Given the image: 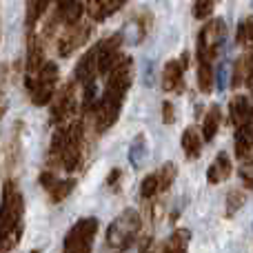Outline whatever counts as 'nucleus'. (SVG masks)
<instances>
[{
    "mask_svg": "<svg viewBox=\"0 0 253 253\" xmlns=\"http://www.w3.org/2000/svg\"><path fill=\"white\" fill-rule=\"evenodd\" d=\"M133 80V60L129 56L118 58L109 71H107V83L102 98H98L96 105V131H107L118 120L120 109H123L125 96Z\"/></svg>",
    "mask_w": 253,
    "mask_h": 253,
    "instance_id": "nucleus-1",
    "label": "nucleus"
},
{
    "mask_svg": "<svg viewBox=\"0 0 253 253\" xmlns=\"http://www.w3.org/2000/svg\"><path fill=\"white\" fill-rule=\"evenodd\" d=\"M22 215H25V200L18 189V182L7 180L2 187V200H0V253L11 251L20 242Z\"/></svg>",
    "mask_w": 253,
    "mask_h": 253,
    "instance_id": "nucleus-2",
    "label": "nucleus"
},
{
    "mask_svg": "<svg viewBox=\"0 0 253 253\" xmlns=\"http://www.w3.org/2000/svg\"><path fill=\"white\" fill-rule=\"evenodd\" d=\"M227 38V25L222 18H211L198 34V84L200 91H211L213 83V60Z\"/></svg>",
    "mask_w": 253,
    "mask_h": 253,
    "instance_id": "nucleus-3",
    "label": "nucleus"
},
{
    "mask_svg": "<svg viewBox=\"0 0 253 253\" xmlns=\"http://www.w3.org/2000/svg\"><path fill=\"white\" fill-rule=\"evenodd\" d=\"M80 144H83V125L71 123L56 131L49 147L51 165L60 167L62 171H74L80 162Z\"/></svg>",
    "mask_w": 253,
    "mask_h": 253,
    "instance_id": "nucleus-4",
    "label": "nucleus"
},
{
    "mask_svg": "<svg viewBox=\"0 0 253 253\" xmlns=\"http://www.w3.org/2000/svg\"><path fill=\"white\" fill-rule=\"evenodd\" d=\"M58 87V67L53 62H47L40 67L34 74H27V89L31 93V100L34 105L42 107L47 102H51L53 93H56Z\"/></svg>",
    "mask_w": 253,
    "mask_h": 253,
    "instance_id": "nucleus-5",
    "label": "nucleus"
},
{
    "mask_svg": "<svg viewBox=\"0 0 253 253\" xmlns=\"http://www.w3.org/2000/svg\"><path fill=\"white\" fill-rule=\"evenodd\" d=\"M98 233V220L96 218H83L69 229L65 236L62 253H91L93 240Z\"/></svg>",
    "mask_w": 253,
    "mask_h": 253,
    "instance_id": "nucleus-6",
    "label": "nucleus"
},
{
    "mask_svg": "<svg viewBox=\"0 0 253 253\" xmlns=\"http://www.w3.org/2000/svg\"><path fill=\"white\" fill-rule=\"evenodd\" d=\"M140 231V215L135 209H126L107 229V242L114 249L125 247L129 240H133L135 233Z\"/></svg>",
    "mask_w": 253,
    "mask_h": 253,
    "instance_id": "nucleus-7",
    "label": "nucleus"
},
{
    "mask_svg": "<svg viewBox=\"0 0 253 253\" xmlns=\"http://www.w3.org/2000/svg\"><path fill=\"white\" fill-rule=\"evenodd\" d=\"M89 34H91V29H89L87 25H69V29H65V34L60 36V42H58V53L60 56H71V53L76 51V49H80L84 42H87Z\"/></svg>",
    "mask_w": 253,
    "mask_h": 253,
    "instance_id": "nucleus-8",
    "label": "nucleus"
},
{
    "mask_svg": "<svg viewBox=\"0 0 253 253\" xmlns=\"http://www.w3.org/2000/svg\"><path fill=\"white\" fill-rule=\"evenodd\" d=\"M187 53L178 58V60H169L162 71V89L165 91H182V78L184 69H187Z\"/></svg>",
    "mask_w": 253,
    "mask_h": 253,
    "instance_id": "nucleus-9",
    "label": "nucleus"
},
{
    "mask_svg": "<svg viewBox=\"0 0 253 253\" xmlns=\"http://www.w3.org/2000/svg\"><path fill=\"white\" fill-rule=\"evenodd\" d=\"M40 182H42V187L47 189V193L51 196L53 202H60L65 200L67 196L71 193V189L76 187V180L74 178H58L53 171H42V175H40Z\"/></svg>",
    "mask_w": 253,
    "mask_h": 253,
    "instance_id": "nucleus-10",
    "label": "nucleus"
},
{
    "mask_svg": "<svg viewBox=\"0 0 253 253\" xmlns=\"http://www.w3.org/2000/svg\"><path fill=\"white\" fill-rule=\"evenodd\" d=\"M74 107H76V87L74 84H67L56 96V100L51 105V120L53 123L67 120L71 116V111H74Z\"/></svg>",
    "mask_w": 253,
    "mask_h": 253,
    "instance_id": "nucleus-11",
    "label": "nucleus"
},
{
    "mask_svg": "<svg viewBox=\"0 0 253 253\" xmlns=\"http://www.w3.org/2000/svg\"><path fill=\"white\" fill-rule=\"evenodd\" d=\"M229 114H231V123L238 126H245L249 125L253 120V107L249 102V98L245 96H236L231 100V105H229Z\"/></svg>",
    "mask_w": 253,
    "mask_h": 253,
    "instance_id": "nucleus-12",
    "label": "nucleus"
},
{
    "mask_svg": "<svg viewBox=\"0 0 253 253\" xmlns=\"http://www.w3.org/2000/svg\"><path fill=\"white\" fill-rule=\"evenodd\" d=\"M231 175V160H229L227 153H218L215 160L211 162V167L207 169V180L211 184H220Z\"/></svg>",
    "mask_w": 253,
    "mask_h": 253,
    "instance_id": "nucleus-13",
    "label": "nucleus"
},
{
    "mask_svg": "<svg viewBox=\"0 0 253 253\" xmlns=\"http://www.w3.org/2000/svg\"><path fill=\"white\" fill-rule=\"evenodd\" d=\"M58 16L65 25H76L83 18V0H58Z\"/></svg>",
    "mask_w": 253,
    "mask_h": 253,
    "instance_id": "nucleus-14",
    "label": "nucleus"
},
{
    "mask_svg": "<svg viewBox=\"0 0 253 253\" xmlns=\"http://www.w3.org/2000/svg\"><path fill=\"white\" fill-rule=\"evenodd\" d=\"M202 135L198 133L196 126H189V129H184L182 133V149H184V156L191 158V160H196V158H200L202 153Z\"/></svg>",
    "mask_w": 253,
    "mask_h": 253,
    "instance_id": "nucleus-15",
    "label": "nucleus"
},
{
    "mask_svg": "<svg viewBox=\"0 0 253 253\" xmlns=\"http://www.w3.org/2000/svg\"><path fill=\"white\" fill-rule=\"evenodd\" d=\"M253 78V56L251 53H245V56L240 58V60L236 62V67H233V87H240V84L245 83H251Z\"/></svg>",
    "mask_w": 253,
    "mask_h": 253,
    "instance_id": "nucleus-16",
    "label": "nucleus"
},
{
    "mask_svg": "<svg viewBox=\"0 0 253 253\" xmlns=\"http://www.w3.org/2000/svg\"><path fill=\"white\" fill-rule=\"evenodd\" d=\"M125 2L126 0H89V11L96 20H102V18L111 16L114 11H118Z\"/></svg>",
    "mask_w": 253,
    "mask_h": 253,
    "instance_id": "nucleus-17",
    "label": "nucleus"
},
{
    "mask_svg": "<svg viewBox=\"0 0 253 253\" xmlns=\"http://www.w3.org/2000/svg\"><path fill=\"white\" fill-rule=\"evenodd\" d=\"M220 123H222V114H220V107H211L209 114H207V118H205V123H202V140L211 142V140L215 138V133H218Z\"/></svg>",
    "mask_w": 253,
    "mask_h": 253,
    "instance_id": "nucleus-18",
    "label": "nucleus"
},
{
    "mask_svg": "<svg viewBox=\"0 0 253 253\" xmlns=\"http://www.w3.org/2000/svg\"><path fill=\"white\" fill-rule=\"evenodd\" d=\"M189 240H191V233H189L187 229H178V231H175L173 236L167 240L162 253H187Z\"/></svg>",
    "mask_w": 253,
    "mask_h": 253,
    "instance_id": "nucleus-19",
    "label": "nucleus"
},
{
    "mask_svg": "<svg viewBox=\"0 0 253 253\" xmlns=\"http://www.w3.org/2000/svg\"><path fill=\"white\" fill-rule=\"evenodd\" d=\"M144 160H147V140L140 133V135H135V140L129 147V162H131V167L140 169L144 165Z\"/></svg>",
    "mask_w": 253,
    "mask_h": 253,
    "instance_id": "nucleus-20",
    "label": "nucleus"
},
{
    "mask_svg": "<svg viewBox=\"0 0 253 253\" xmlns=\"http://www.w3.org/2000/svg\"><path fill=\"white\" fill-rule=\"evenodd\" d=\"M49 0H27V25L34 27L38 18L47 11Z\"/></svg>",
    "mask_w": 253,
    "mask_h": 253,
    "instance_id": "nucleus-21",
    "label": "nucleus"
},
{
    "mask_svg": "<svg viewBox=\"0 0 253 253\" xmlns=\"http://www.w3.org/2000/svg\"><path fill=\"white\" fill-rule=\"evenodd\" d=\"M156 173H158V182H160V191H167V189L173 184L175 173H178V167H175L173 162H167V165H162V169L156 171Z\"/></svg>",
    "mask_w": 253,
    "mask_h": 253,
    "instance_id": "nucleus-22",
    "label": "nucleus"
},
{
    "mask_svg": "<svg viewBox=\"0 0 253 253\" xmlns=\"http://www.w3.org/2000/svg\"><path fill=\"white\" fill-rule=\"evenodd\" d=\"M160 193V182H158V173H149L147 178L142 180V184H140V196L144 198V200H151L153 196H158Z\"/></svg>",
    "mask_w": 253,
    "mask_h": 253,
    "instance_id": "nucleus-23",
    "label": "nucleus"
},
{
    "mask_svg": "<svg viewBox=\"0 0 253 253\" xmlns=\"http://www.w3.org/2000/svg\"><path fill=\"white\" fill-rule=\"evenodd\" d=\"M238 42L240 44H251L253 42V16L240 22V27H238Z\"/></svg>",
    "mask_w": 253,
    "mask_h": 253,
    "instance_id": "nucleus-24",
    "label": "nucleus"
},
{
    "mask_svg": "<svg viewBox=\"0 0 253 253\" xmlns=\"http://www.w3.org/2000/svg\"><path fill=\"white\" fill-rule=\"evenodd\" d=\"M242 205H245V193L238 191V189L229 191V196H227V215H233Z\"/></svg>",
    "mask_w": 253,
    "mask_h": 253,
    "instance_id": "nucleus-25",
    "label": "nucleus"
},
{
    "mask_svg": "<svg viewBox=\"0 0 253 253\" xmlns=\"http://www.w3.org/2000/svg\"><path fill=\"white\" fill-rule=\"evenodd\" d=\"M240 178L247 189H253V158H245L240 165Z\"/></svg>",
    "mask_w": 253,
    "mask_h": 253,
    "instance_id": "nucleus-26",
    "label": "nucleus"
},
{
    "mask_svg": "<svg viewBox=\"0 0 253 253\" xmlns=\"http://www.w3.org/2000/svg\"><path fill=\"white\" fill-rule=\"evenodd\" d=\"M215 2H218V0H196V2H193V13H196V18H207L213 11Z\"/></svg>",
    "mask_w": 253,
    "mask_h": 253,
    "instance_id": "nucleus-27",
    "label": "nucleus"
},
{
    "mask_svg": "<svg viewBox=\"0 0 253 253\" xmlns=\"http://www.w3.org/2000/svg\"><path fill=\"white\" fill-rule=\"evenodd\" d=\"M149 240H129L125 247H120V253H147Z\"/></svg>",
    "mask_w": 253,
    "mask_h": 253,
    "instance_id": "nucleus-28",
    "label": "nucleus"
},
{
    "mask_svg": "<svg viewBox=\"0 0 253 253\" xmlns=\"http://www.w3.org/2000/svg\"><path fill=\"white\" fill-rule=\"evenodd\" d=\"M162 120H165V125L173 123V107H171V102H165V105H162Z\"/></svg>",
    "mask_w": 253,
    "mask_h": 253,
    "instance_id": "nucleus-29",
    "label": "nucleus"
},
{
    "mask_svg": "<svg viewBox=\"0 0 253 253\" xmlns=\"http://www.w3.org/2000/svg\"><path fill=\"white\" fill-rule=\"evenodd\" d=\"M224 83H227V76H224V67H220V71H218V89H224Z\"/></svg>",
    "mask_w": 253,
    "mask_h": 253,
    "instance_id": "nucleus-30",
    "label": "nucleus"
}]
</instances>
